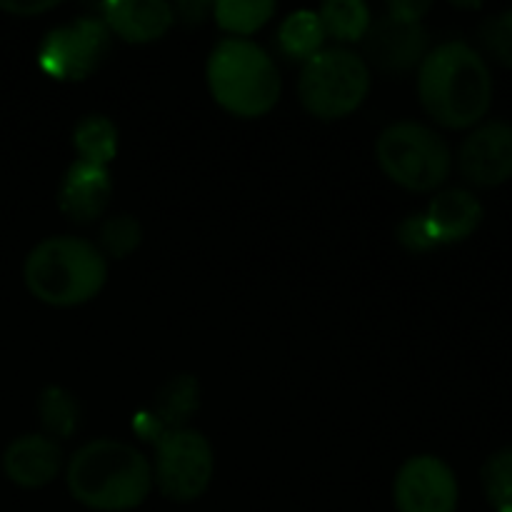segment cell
Here are the masks:
<instances>
[{
  "instance_id": "12",
  "label": "cell",
  "mask_w": 512,
  "mask_h": 512,
  "mask_svg": "<svg viewBox=\"0 0 512 512\" xmlns=\"http://www.w3.org/2000/svg\"><path fill=\"white\" fill-rule=\"evenodd\" d=\"M110 195H113V180L108 168L75 160L60 180L58 208L73 223L88 225L108 210Z\"/></svg>"
},
{
  "instance_id": "15",
  "label": "cell",
  "mask_w": 512,
  "mask_h": 512,
  "mask_svg": "<svg viewBox=\"0 0 512 512\" xmlns=\"http://www.w3.org/2000/svg\"><path fill=\"white\" fill-rule=\"evenodd\" d=\"M103 23L110 33L123 38L125 43H153L160 40L173 25L175 13L163 0H130V3H105L100 5Z\"/></svg>"
},
{
  "instance_id": "7",
  "label": "cell",
  "mask_w": 512,
  "mask_h": 512,
  "mask_svg": "<svg viewBox=\"0 0 512 512\" xmlns=\"http://www.w3.org/2000/svg\"><path fill=\"white\" fill-rule=\"evenodd\" d=\"M155 448L153 483L173 503H193L208 490L215 473V453L198 430L165 433Z\"/></svg>"
},
{
  "instance_id": "26",
  "label": "cell",
  "mask_w": 512,
  "mask_h": 512,
  "mask_svg": "<svg viewBox=\"0 0 512 512\" xmlns=\"http://www.w3.org/2000/svg\"><path fill=\"white\" fill-rule=\"evenodd\" d=\"M428 3H413V0H400V3L388 5V15L400 20H410V23H420L425 13H428Z\"/></svg>"
},
{
  "instance_id": "18",
  "label": "cell",
  "mask_w": 512,
  "mask_h": 512,
  "mask_svg": "<svg viewBox=\"0 0 512 512\" xmlns=\"http://www.w3.org/2000/svg\"><path fill=\"white\" fill-rule=\"evenodd\" d=\"M325 28L320 23V15L315 10H295L283 20L278 30V43L288 58L310 60L323 50Z\"/></svg>"
},
{
  "instance_id": "6",
  "label": "cell",
  "mask_w": 512,
  "mask_h": 512,
  "mask_svg": "<svg viewBox=\"0 0 512 512\" xmlns=\"http://www.w3.org/2000/svg\"><path fill=\"white\" fill-rule=\"evenodd\" d=\"M370 93V65L348 48L320 50L300 70L298 95L303 108L320 120L355 113Z\"/></svg>"
},
{
  "instance_id": "25",
  "label": "cell",
  "mask_w": 512,
  "mask_h": 512,
  "mask_svg": "<svg viewBox=\"0 0 512 512\" xmlns=\"http://www.w3.org/2000/svg\"><path fill=\"white\" fill-rule=\"evenodd\" d=\"M398 238L400 243H403L408 250H413V253H423V250L438 248L433 235H430L428 225H425L423 215H410V218H405L403 223L398 225Z\"/></svg>"
},
{
  "instance_id": "16",
  "label": "cell",
  "mask_w": 512,
  "mask_h": 512,
  "mask_svg": "<svg viewBox=\"0 0 512 512\" xmlns=\"http://www.w3.org/2000/svg\"><path fill=\"white\" fill-rule=\"evenodd\" d=\"M435 245H453L468 240L483 223V205L470 190L450 188L430 200L423 213Z\"/></svg>"
},
{
  "instance_id": "20",
  "label": "cell",
  "mask_w": 512,
  "mask_h": 512,
  "mask_svg": "<svg viewBox=\"0 0 512 512\" xmlns=\"http://www.w3.org/2000/svg\"><path fill=\"white\" fill-rule=\"evenodd\" d=\"M275 3H265V0H223V3L213 5L215 23L230 33V38H245L253 35L255 30L263 28L270 18L275 15Z\"/></svg>"
},
{
  "instance_id": "22",
  "label": "cell",
  "mask_w": 512,
  "mask_h": 512,
  "mask_svg": "<svg viewBox=\"0 0 512 512\" xmlns=\"http://www.w3.org/2000/svg\"><path fill=\"white\" fill-rule=\"evenodd\" d=\"M483 490L495 512H512V448L490 455L483 465Z\"/></svg>"
},
{
  "instance_id": "8",
  "label": "cell",
  "mask_w": 512,
  "mask_h": 512,
  "mask_svg": "<svg viewBox=\"0 0 512 512\" xmlns=\"http://www.w3.org/2000/svg\"><path fill=\"white\" fill-rule=\"evenodd\" d=\"M110 50V30L100 18H75L43 38L38 63L45 75L60 83H80L103 65Z\"/></svg>"
},
{
  "instance_id": "14",
  "label": "cell",
  "mask_w": 512,
  "mask_h": 512,
  "mask_svg": "<svg viewBox=\"0 0 512 512\" xmlns=\"http://www.w3.org/2000/svg\"><path fill=\"white\" fill-rule=\"evenodd\" d=\"M200 403V388L198 380L190 378V375H180L173 378L168 385L160 388V393L155 395V405L148 410H140L133 418V430L138 438H143L145 443H158L165 433L170 430L185 428V423L190 420V415L198 410Z\"/></svg>"
},
{
  "instance_id": "1",
  "label": "cell",
  "mask_w": 512,
  "mask_h": 512,
  "mask_svg": "<svg viewBox=\"0 0 512 512\" xmlns=\"http://www.w3.org/2000/svg\"><path fill=\"white\" fill-rule=\"evenodd\" d=\"M418 95L425 113L443 128H475L493 103V75L473 45L448 40L420 63Z\"/></svg>"
},
{
  "instance_id": "2",
  "label": "cell",
  "mask_w": 512,
  "mask_h": 512,
  "mask_svg": "<svg viewBox=\"0 0 512 512\" xmlns=\"http://www.w3.org/2000/svg\"><path fill=\"white\" fill-rule=\"evenodd\" d=\"M65 483L73 500L90 510H133L153 490V465L135 445L100 438L75 450Z\"/></svg>"
},
{
  "instance_id": "13",
  "label": "cell",
  "mask_w": 512,
  "mask_h": 512,
  "mask_svg": "<svg viewBox=\"0 0 512 512\" xmlns=\"http://www.w3.org/2000/svg\"><path fill=\"white\" fill-rule=\"evenodd\" d=\"M60 468H63V450L48 435H20L3 453L5 478L25 490H38L50 485L58 478Z\"/></svg>"
},
{
  "instance_id": "21",
  "label": "cell",
  "mask_w": 512,
  "mask_h": 512,
  "mask_svg": "<svg viewBox=\"0 0 512 512\" xmlns=\"http://www.w3.org/2000/svg\"><path fill=\"white\" fill-rule=\"evenodd\" d=\"M38 415L40 425H43L48 438H70V435L75 433V428H78V400H75L65 388L50 385V388H45L43 393H40Z\"/></svg>"
},
{
  "instance_id": "17",
  "label": "cell",
  "mask_w": 512,
  "mask_h": 512,
  "mask_svg": "<svg viewBox=\"0 0 512 512\" xmlns=\"http://www.w3.org/2000/svg\"><path fill=\"white\" fill-rule=\"evenodd\" d=\"M73 148L83 163L108 168L110 160L118 155V128L108 115H85L73 128Z\"/></svg>"
},
{
  "instance_id": "27",
  "label": "cell",
  "mask_w": 512,
  "mask_h": 512,
  "mask_svg": "<svg viewBox=\"0 0 512 512\" xmlns=\"http://www.w3.org/2000/svg\"><path fill=\"white\" fill-rule=\"evenodd\" d=\"M55 5L58 3H0V8L15 15H38V13H45V10L55 8Z\"/></svg>"
},
{
  "instance_id": "11",
  "label": "cell",
  "mask_w": 512,
  "mask_h": 512,
  "mask_svg": "<svg viewBox=\"0 0 512 512\" xmlns=\"http://www.w3.org/2000/svg\"><path fill=\"white\" fill-rule=\"evenodd\" d=\"M365 63L375 65L378 70L390 75H400L420 68L423 58L428 55V33L423 23L383 15L380 20L370 23L363 38Z\"/></svg>"
},
{
  "instance_id": "23",
  "label": "cell",
  "mask_w": 512,
  "mask_h": 512,
  "mask_svg": "<svg viewBox=\"0 0 512 512\" xmlns=\"http://www.w3.org/2000/svg\"><path fill=\"white\" fill-rule=\"evenodd\" d=\"M140 240H143V228H140L138 218H133V215H115V218L105 220V225L100 228L98 250L108 255V258L123 260L138 250Z\"/></svg>"
},
{
  "instance_id": "24",
  "label": "cell",
  "mask_w": 512,
  "mask_h": 512,
  "mask_svg": "<svg viewBox=\"0 0 512 512\" xmlns=\"http://www.w3.org/2000/svg\"><path fill=\"white\" fill-rule=\"evenodd\" d=\"M480 38L498 63L512 68V10L485 20V25L480 28Z\"/></svg>"
},
{
  "instance_id": "9",
  "label": "cell",
  "mask_w": 512,
  "mask_h": 512,
  "mask_svg": "<svg viewBox=\"0 0 512 512\" xmlns=\"http://www.w3.org/2000/svg\"><path fill=\"white\" fill-rule=\"evenodd\" d=\"M393 498L398 512H455L458 478L445 460L415 455L395 475Z\"/></svg>"
},
{
  "instance_id": "5",
  "label": "cell",
  "mask_w": 512,
  "mask_h": 512,
  "mask_svg": "<svg viewBox=\"0 0 512 512\" xmlns=\"http://www.w3.org/2000/svg\"><path fill=\"white\" fill-rule=\"evenodd\" d=\"M383 173L410 193H430L448 180L453 153L443 135L415 120L388 125L375 143Z\"/></svg>"
},
{
  "instance_id": "19",
  "label": "cell",
  "mask_w": 512,
  "mask_h": 512,
  "mask_svg": "<svg viewBox=\"0 0 512 512\" xmlns=\"http://www.w3.org/2000/svg\"><path fill=\"white\" fill-rule=\"evenodd\" d=\"M320 23H323L325 35L340 40V43H358L365 38L370 23V8L363 0H330L318 10Z\"/></svg>"
},
{
  "instance_id": "3",
  "label": "cell",
  "mask_w": 512,
  "mask_h": 512,
  "mask_svg": "<svg viewBox=\"0 0 512 512\" xmlns=\"http://www.w3.org/2000/svg\"><path fill=\"white\" fill-rule=\"evenodd\" d=\"M25 288L53 308H75L93 300L108 280V260L98 245L75 235L45 238L23 265Z\"/></svg>"
},
{
  "instance_id": "10",
  "label": "cell",
  "mask_w": 512,
  "mask_h": 512,
  "mask_svg": "<svg viewBox=\"0 0 512 512\" xmlns=\"http://www.w3.org/2000/svg\"><path fill=\"white\" fill-rule=\"evenodd\" d=\"M458 170L475 188H498L512 178V125L505 120L475 125L458 150Z\"/></svg>"
},
{
  "instance_id": "4",
  "label": "cell",
  "mask_w": 512,
  "mask_h": 512,
  "mask_svg": "<svg viewBox=\"0 0 512 512\" xmlns=\"http://www.w3.org/2000/svg\"><path fill=\"white\" fill-rule=\"evenodd\" d=\"M205 78L215 103L238 118H260L270 113L283 88L273 58L258 43L245 38L220 40L210 50Z\"/></svg>"
}]
</instances>
